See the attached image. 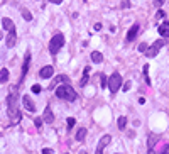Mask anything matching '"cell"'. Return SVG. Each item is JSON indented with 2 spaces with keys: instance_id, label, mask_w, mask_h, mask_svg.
Returning <instances> with one entry per match:
<instances>
[{
  "instance_id": "cell-1",
  "label": "cell",
  "mask_w": 169,
  "mask_h": 154,
  "mask_svg": "<svg viewBox=\"0 0 169 154\" xmlns=\"http://www.w3.org/2000/svg\"><path fill=\"white\" fill-rule=\"evenodd\" d=\"M7 108H9V117H10L12 124H19L20 122V110H19V103H17V97L14 93L7 97Z\"/></svg>"
},
{
  "instance_id": "cell-2",
  "label": "cell",
  "mask_w": 169,
  "mask_h": 154,
  "mask_svg": "<svg viewBox=\"0 0 169 154\" xmlns=\"http://www.w3.org/2000/svg\"><path fill=\"white\" fill-rule=\"evenodd\" d=\"M56 97L61 100H68V102H74L76 100V92L73 90L70 83H63V86L56 88Z\"/></svg>"
},
{
  "instance_id": "cell-3",
  "label": "cell",
  "mask_w": 169,
  "mask_h": 154,
  "mask_svg": "<svg viewBox=\"0 0 169 154\" xmlns=\"http://www.w3.org/2000/svg\"><path fill=\"white\" fill-rule=\"evenodd\" d=\"M63 46H64V36H63L61 32H56L54 36H52L51 42H49V53H51L52 56H56Z\"/></svg>"
},
{
  "instance_id": "cell-4",
  "label": "cell",
  "mask_w": 169,
  "mask_h": 154,
  "mask_svg": "<svg viewBox=\"0 0 169 154\" xmlns=\"http://www.w3.org/2000/svg\"><path fill=\"white\" fill-rule=\"evenodd\" d=\"M107 86L110 88V93H117L118 90L122 88V76H120V73L110 75V78H108V81H107Z\"/></svg>"
},
{
  "instance_id": "cell-5",
  "label": "cell",
  "mask_w": 169,
  "mask_h": 154,
  "mask_svg": "<svg viewBox=\"0 0 169 154\" xmlns=\"http://www.w3.org/2000/svg\"><path fill=\"white\" fill-rule=\"evenodd\" d=\"M162 46H164V39H157L156 41L154 44H152L151 48H147V56H149V58H154V56H157V53L161 51V48Z\"/></svg>"
},
{
  "instance_id": "cell-6",
  "label": "cell",
  "mask_w": 169,
  "mask_h": 154,
  "mask_svg": "<svg viewBox=\"0 0 169 154\" xmlns=\"http://www.w3.org/2000/svg\"><path fill=\"white\" fill-rule=\"evenodd\" d=\"M110 141H112V136H103L102 139L98 141V144H96V151H95V154H103V149L110 144Z\"/></svg>"
},
{
  "instance_id": "cell-7",
  "label": "cell",
  "mask_w": 169,
  "mask_h": 154,
  "mask_svg": "<svg viewBox=\"0 0 169 154\" xmlns=\"http://www.w3.org/2000/svg\"><path fill=\"white\" fill-rule=\"evenodd\" d=\"M61 83H70V76H68V75H58V76L51 81L49 88H56V86H59Z\"/></svg>"
},
{
  "instance_id": "cell-8",
  "label": "cell",
  "mask_w": 169,
  "mask_h": 154,
  "mask_svg": "<svg viewBox=\"0 0 169 154\" xmlns=\"http://www.w3.org/2000/svg\"><path fill=\"white\" fill-rule=\"evenodd\" d=\"M29 64H31V53L27 51L26 53V58H24V64H22V73H20V81H19V85L24 81V78H26V75H27V68H29Z\"/></svg>"
},
{
  "instance_id": "cell-9",
  "label": "cell",
  "mask_w": 169,
  "mask_h": 154,
  "mask_svg": "<svg viewBox=\"0 0 169 154\" xmlns=\"http://www.w3.org/2000/svg\"><path fill=\"white\" fill-rule=\"evenodd\" d=\"M22 105L26 107L29 112H36V105H34L32 98H31L29 95H24V97H22Z\"/></svg>"
},
{
  "instance_id": "cell-10",
  "label": "cell",
  "mask_w": 169,
  "mask_h": 154,
  "mask_svg": "<svg viewBox=\"0 0 169 154\" xmlns=\"http://www.w3.org/2000/svg\"><path fill=\"white\" fill-rule=\"evenodd\" d=\"M42 120L46 122V124H52L54 122V114H52V110H51V107H46L44 108V115H42Z\"/></svg>"
},
{
  "instance_id": "cell-11",
  "label": "cell",
  "mask_w": 169,
  "mask_h": 154,
  "mask_svg": "<svg viewBox=\"0 0 169 154\" xmlns=\"http://www.w3.org/2000/svg\"><path fill=\"white\" fill-rule=\"evenodd\" d=\"M52 75H54V68H52V66H44V68H41V71H39L41 78H51Z\"/></svg>"
},
{
  "instance_id": "cell-12",
  "label": "cell",
  "mask_w": 169,
  "mask_h": 154,
  "mask_svg": "<svg viewBox=\"0 0 169 154\" xmlns=\"http://www.w3.org/2000/svg\"><path fill=\"white\" fill-rule=\"evenodd\" d=\"M137 34H139V24H134V26L129 29V32H127V41H129V42H132V41L135 39Z\"/></svg>"
},
{
  "instance_id": "cell-13",
  "label": "cell",
  "mask_w": 169,
  "mask_h": 154,
  "mask_svg": "<svg viewBox=\"0 0 169 154\" xmlns=\"http://www.w3.org/2000/svg\"><path fill=\"white\" fill-rule=\"evenodd\" d=\"M2 26H4V29H5V31H9V32L15 31L14 22H12V19H9V17H4V19H2Z\"/></svg>"
},
{
  "instance_id": "cell-14",
  "label": "cell",
  "mask_w": 169,
  "mask_h": 154,
  "mask_svg": "<svg viewBox=\"0 0 169 154\" xmlns=\"http://www.w3.org/2000/svg\"><path fill=\"white\" fill-rule=\"evenodd\" d=\"M159 34H161L162 37H167L169 36V22L167 20H164L161 26H159Z\"/></svg>"
},
{
  "instance_id": "cell-15",
  "label": "cell",
  "mask_w": 169,
  "mask_h": 154,
  "mask_svg": "<svg viewBox=\"0 0 169 154\" xmlns=\"http://www.w3.org/2000/svg\"><path fill=\"white\" fill-rule=\"evenodd\" d=\"M15 39H17V34H15V31L9 32V36H7V48H14Z\"/></svg>"
},
{
  "instance_id": "cell-16",
  "label": "cell",
  "mask_w": 169,
  "mask_h": 154,
  "mask_svg": "<svg viewBox=\"0 0 169 154\" xmlns=\"http://www.w3.org/2000/svg\"><path fill=\"white\" fill-rule=\"evenodd\" d=\"M90 66H86V68H84V75H83V78H81V81H80V85L81 86H84V85L88 83V76H90Z\"/></svg>"
},
{
  "instance_id": "cell-17",
  "label": "cell",
  "mask_w": 169,
  "mask_h": 154,
  "mask_svg": "<svg viewBox=\"0 0 169 154\" xmlns=\"http://www.w3.org/2000/svg\"><path fill=\"white\" fill-rule=\"evenodd\" d=\"M92 61L93 63H102L103 61V54H102V53H98V51H93L92 53Z\"/></svg>"
},
{
  "instance_id": "cell-18",
  "label": "cell",
  "mask_w": 169,
  "mask_h": 154,
  "mask_svg": "<svg viewBox=\"0 0 169 154\" xmlns=\"http://www.w3.org/2000/svg\"><path fill=\"white\" fill-rule=\"evenodd\" d=\"M84 137H86V129H84V127H81L80 130L76 132V141L83 142V141H84Z\"/></svg>"
},
{
  "instance_id": "cell-19",
  "label": "cell",
  "mask_w": 169,
  "mask_h": 154,
  "mask_svg": "<svg viewBox=\"0 0 169 154\" xmlns=\"http://www.w3.org/2000/svg\"><path fill=\"white\" fill-rule=\"evenodd\" d=\"M7 80H9V70L7 68H2V70H0V81L5 83Z\"/></svg>"
},
{
  "instance_id": "cell-20",
  "label": "cell",
  "mask_w": 169,
  "mask_h": 154,
  "mask_svg": "<svg viewBox=\"0 0 169 154\" xmlns=\"http://www.w3.org/2000/svg\"><path fill=\"white\" fill-rule=\"evenodd\" d=\"M125 125H127V117H118V129L124 130Z\"/></svg>"
},
{
  "instance_id": "cell-21",
  "label": "cell",
  "mask_w": 169,
  "mask_h": 154,
  "mask_svg": "<svg viewBox=\"0 0 169 154\" xmlns=\"http://www.w3.org/2000/svg\"><path fill=\"white\" fill-rule=\"evenodd\" d=\"M20 12H22V17L26 19V20H32V14H31V12L27 10V9H22Z\"/></svg>"
},
{
  "instance_id": "cell-22",
  "label": "cell",
  "mask_w": 169,
  "mask_h": 154,
  "mask_svg": "<svg viewBox=\"0 0 169 154\" xmlns=\"http://www.w3.org/2000/svg\"><path fill=\"white\" fill-rule=\"evenodd\" d=\"M147 71H149V64H144V76H146L147 83L151 85V78H149V73H147Z\"/></svg>"
},
{
  "instance_id": "cell-23",
  "label": "cell",
  "mask_w": 169,
  "mask_h": 154,
  "mask_svg": "<svg viewBox=\"0 0 169 154\" xmlns=\"http://www.w3.org/2000/svg\"><path fill=\"white\" fill-rule=\"evenodd\" d=\"M107 81H108V78L102 73V75H100V83H102V88H107Z\"/></svg>"
},
{
  "instance_id": "cell-24",
  "label": "cell",
  "mask_w": 169,
  "mask_h": 154,
  "mask_svg": "<svg viewBox=\"0 0 169 154\" xmlns=\"http://www.w3.org/2000/svg\"><path fill=\"white\" fill-rule=\"evenodd\" d=\"M66 124H68V129H73V127H74V124H76V120H74L73 117H70V119L66 120Z\"/></svg>"
},
{
  "instance_id": "cell-25",
  "label": "cell",
  "mask_w": 169,
  "mask_h": 154,
  "mask_svg": "<svg viewBox=\"0 0 169 154\" xmlns=\"http://www.w3.org/2000/svg\"><path fill=\"white\" fill-rule=\"evenodd\" d=\"M32 93H41V85H32Z\"/></svg>"
},
{
  "instance_id": "cell-26",
  "label": "cell",
  "mask_w": 169,
  "mask_h": 154,
  "mask_svg": "<svg viewBox=\"0 0 169 154\" xmlns=\"http://www.w3.org/2000/svg\"><path fill=\"white\" fill-rule=\"evenodd\" d=\"M139 51H140V53H146V51H147V44H146V42H142V44L139 46Z\"/></svg>"
},
{
  "instance_id": "cell-27",
  "label": "cell",
  "mask_w": 169,
  "mask_h": 154,
  "mask_svg": "<svg viewBox=\"0 0 169 154\" xmlns=\"http://www.w3.org/2000/svg\"><path fill=\"white\" fill-rule=\"evenodd\" d=\"M164 10H157V14H156V19H157V20H159V19H162V17H164Z\"/></svg>"
},
{
  "instance_id": "cell-28",
  "label": "cell",
  "mask_w": 169,
  "mask_h": 154,
  "mask_svg": "<svg viewBox=\"0 0 169 154\" xmlns=\"http://www.w3.org/2000/svg\"><path fill=\"white\" fill-rule=\"evenodd\" d=\"M34 124H36V127H41V125H42V119H41V117H37L36 120H34Z\"/></svg>"
},
{
  "instance_id": "cell-29",
  "label": "cell",
  "mask_w": 169,
  "mask_h": 154,
  "mask_svg": "<svg viewBox=\"0 0 169 154\" xmlns=\"http://www.w3.org/2000/svg\"><path fill=\"white\" fill-rule=\"evenodd\" d=\"M162 154H169V144H166V146L162 147Z\"/></svg>"
},
{
  "instance_id": "cell-30",
  "label": "cell",
  "mask_w": 169,
  "mask_h": 154,
  "mask_svg": "<svg viewBox=\"0 0 169 154\" xmlns=\"http://www.w3.org/2000/svg\"><path fill=\"white\" fill-rule=\"evenodd\" d=\"M48 2H51V4H56V5H61L63 0H48Z\"/></svg>"
},
{
  "instance_id": "cell-31",
  "label": "cell",
  "mask_w": 169,
  "mask_h": 154,
  "mask_svg": "<svg viewBox=\"0 0 169 154\" xmlns=\"http://www.w3.org/2000/svg\"><path fill=\"white\" fill-rule=\"evenodd\" d=\"M42 154H54V152H52V149H48V147H46V149H42Z\"/></svg>"
},
{
  "instance_id": "cell-32",
  "label": "cell",
  "mask_w": 169,
  "mask_h": 154,
  "mask_svg": "<svg viewBox=\"0 0 169 154\" xmlns=\"http://www.w3.org/2000/svg\"><path fill=\"white\" fill-rule=\"evenodd\" d=\"M122 88H124V92H127V90H129V88H130V81H127V83H125Z\"/></svg>"
},
{
  "instance_id": "cell-33",
  "label": "cell",
  "mask_w": 169,
  "mask_h": 154,
  "mask_svg": "<svg viewBox=\"0 0 169 154\" xmlns=\"http://www.w3.org/2000/svg\"><path fill=\"white\" fill-rule=\"evenodd\" d=\"M102 29V24H95V31H100Z\"/></svg>"
},
{
  "instance_id": "cell-34",
  "label": "cell",
  "mask_w": 169,
  "mask_h": 154,
  "mask_svg": "<svg viewBox=\"0 0 169 154\" xmlns=\"http://www.w3.org/2000/svg\"><path fill=\"white\" fill-rule=\"evenodd\" d=\"M80 154H88V152H84V151H81V152Z\"/></svg>"
},
{
  "instance_id": "cell-35",
  "label": "cell",
  "mask_w": 169,
  "mask_h": 154,
  "mask_svg": "<svg viewBox=\"0 0 169 154\" xmlns=\"http://www.w3.org/2000/svg\"><path fill=\"white\" fill-rule=\"evenodd\" d=\"M0 39H2V32H0Z\"/></svg>"
}]
</instances>
